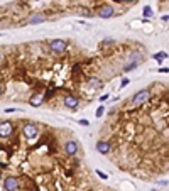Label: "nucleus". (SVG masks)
I'll return each mask as SVG.
<instances>
[{"mask_svg": "<svg viewBox=\"0 0 169 191\" xmlns=\"http://www.w3.org/2000/svg\"><path fill=\"white\" fill-rule=\"evenodd\" d=\"M0 132H2V137L10 135V132H12V125H10L9 122H2V127H0Z\"/></svg>", "mask_w": 169, "mask_h": 191, "instance_id": "9d476101", "label": "nucleus"}, {"mask_svg": "<svg viewBox=\"0 0 169 191\" xmlns=\"http://www.w3.org/2000/svg\"><path fill=\"white\" fill-rule=\"evenodd\" d=\"M103 113H105V107L102 105V107H98V108H96V113H95V115H96V118H100Z\"/></svg>", "mask_w": 169, "mask_h": 191, "instance_id": "dca6fc26", "label": "nucleus"}, {"mask_svg": "<svg viewBox=\"0 0 169 191\" xmlns=\"http://www.w3.org/2000/svg\"><path fill=\"white\" fill-rule=\"evenodd\" d=\"M64 151H66V154H70V156H74V154L78 152V144L74 142V140H68V142L64 144Z\"/></svg>", "mask_w": 169, "mask_h": 191, "instance_id": "423d86ee", "label": "nucleus"}, {"mask_svg": "<svg viewBox=\"0 0 169 191\" xmlns=\"http://www.w3.org/2000/svg\"><path fill=\"white\" fill-rule=\"evenodd\" d=\"M167 57V53H164V51H159V53H156L154 54V59L157 61V63H161V61H164Z\"/></svg>", "mask_w": 169, "mask_h": 191, "instance_id": "ddd939ff", "label": "nucleus"}, {"mask_svg": "<svg viewBox=\"0 0 169 191\" xmlns=\"http://www.w3.org/2000/svg\"><path fill=\"white\" fill-rule=\"evenodd\" d=\"M113 14H115V10L112 5H103L98 10V17H102V19H110V17H113Z\"/></svg>", "mask_w": 169, "mask_h": 191, "instance_id": "20e7f679", "label": "nucleus"}, {"mask_svg": "<svg viewBox=\"0 0 169 191\" xmlns=\"http://www.w3.org/2000/svg\"><path fill=\"white\" fill-rule=\"evenodd\" d=\"M159 73H169V68H159Z\"/></svg>", "mask_w": 169, "mask_h": 191, "instance_id": "412c9836", "label": "nucleus"}, {"mask_svg": "<svg viewBox=\"0 0 169 191\" xmlns=\"http://www.w3.org/2000/svg\"><path fill=\"white\" fill-rule=\"evenodd\" d=\"M27 22H29V24H42V22H46V17L41 15V14H34V15L29 17Z\"/></svg>", "mask_w": 169, "mask_h": 191, "instance_id": "1a4fd4ad", "label": "nucleus"}, {"mask_svg": "<svg viewBox=\"0 0 169 191\" xmlns=\"http://www.w3.org/2000/svg\"><path fill=\"white\" fill-rule=\"evenodd\" d=\"M139 66V61H130V63H127L124 66V71H132L134 68H137Z\"/></svg>", "mask_w": 169, "mask_h": 191, "instance_id": "4468645a", "label": "nucleus"}, {"mask_svg": "<svg viewBox=\"0 0 169 191\" xmlns=\"http://www.w3.org/2000/svg\"><path fill=\"white\" fill-rule=\"evenodd\" d=\"M154 191H156V189H154Z\"/></svg>", "mask_w": 169, "mask_h": 191, "instance_id": "393cba45", "label": "nucleus"}, {"mask_svg": "<svg viewBox=\"0 0 169 191\" xmlns=\"http://www.w3.org/2000/svg\"><path fill=\"white\" fill-rule=\"evenodd\" d=\"M88 85L91 86L93 90H96V88H102V86H103V81L98 80V78H90V80H88Z\"/></svg>", "mask_w": 169, "mask_h": 191, "instance_id": "9b49d317", "label": "nucleus"}, {"mask_svg": "<svg viewBox=\"0 0 169 191\" xmlns=\"http://www.w3.org/2000/svg\"><path fill=\"white\" fill-rule=\"evenodd\" d=\"M19 188V181L15 178H5L3 179V189L5 191H15Z\"/></svg>", "mask_w": 169, "mask_h": 191, "instance_id": "39448f33", "label": "nucleus"}, {"mask_svg": "<svg viewBox=\"0 0 169 191\" xmlns=\"http://www.w3.org/2000/svg\"><path fill=\"white\" fill-rule=\"evenodd\" d=\"M149 96H150L149 90H141V91H137V93L134 95V98H132V103H134V105H142L144 102H147V100H149Z\"/></svg>", "mask_w": 169, "mask_h": 191, "instance_id": "f257e3e1", "label": "nucleus"}, {"mask_svg": "<svg viewBox=\"0 0 169 191\" xmlns=\"http://www.w3.org/2000/svg\"><path fill=\"white\" fill-rule=\"evenodd\" d=\"M129 83H130V81H129L127 78H124V80H122V85H120V88H124V86H127Z\"/></svg>", "mask_w": 169, "mask_h": 191, "instance_id": "aec40b11", "label": "nucleus"}, {"mask_svg": "<svg viewBox=\"0 0 169 191\" xmlns=\"http://www.w3.org/2000/svg\"><path fill=\"white\" fill-rule=\"evenodd\" d=\"M96 174H98L102 179H107V174H105V172H102V171H100V169H96Z\"/></svg>", "mask_w": 169, "mask_h": 191, "instance_id": "a211bd4d", "label": "nucleus"}, {"mask_svg": "<svg viewBox=\"0 0 169 191\" xmlns=\"http://www.w3.org/2000/svg\"><path fill=\"white\" fill-rule=\"evenodd\" d=\"M125 2H135V0H125Z\"/></svg>", "mask_w": 169, "mask_h": 191, "instance_id": "5701e85b", "label": "nucleus"}, {"mask_svg": "<svg viewBox=\"0 0 169 191\" xmlns=\"http://www.w3.org/2000/svg\"><path fill=\"white\" fill-rule=\"evenodd\" d=\"M78 124H80V125H81V127H88V125H90V122H88V120H86V118H81V120H80V122H78Z\"/></svg>", "mask_w": 169, "mask_h": 191, "instance_id": "f3484780", "label": "nucleus"}, {"mask_svg": "<svg viewBox=\"0 0 169 191\" xmlns=\"http://www.w3.org/2000/svg\"><path fill=\"white\" fill-rule=\"evenodd\" d=\"M64 105H66L68 108L74 110L78 107V98H76V96H73V95H66V96H64Z\"/></svg>", "mask_w": 169, "mask_h": 191, "instance_id": "0eeeda50", "label": "nucleus"}, {"mask_svg": "<svg viewBox=\"0 0 169 191\" xmlns=\"http://www.w3.org/2000/svg\"><path fill=\"white\" fill-rule=\"evenodd\" d=\"M42 98L44 96H41V95H36V96H32L31 98V105H34V107H39L42 103Z\"/></svg>", "mask_w": 169, "mask_h": 191, "instance_id": "f8f14e48", "label": "nucleus"}, {"mask_svg": "<svg viewBox=\"0 0 169 191\" xmlns=\"http://www.w3.org/2000/svg\"><path fill=\"white\" fill-rule=\"evenodd\" d=\"M96 151H98L100 154H107L110 151V144L105 142V140H98V142H96Z\"/></svg>", "mask_w": 169, "mask_h": 191, "instance_id": "6e6552de", "label": "nucleus"}, {"mask_svg": "<svg viewBox=\"0 0 169 191\" xmlns=\"http://www.w3.org/2000/svg\"><path fill=\"white\" fill-rule=\"evenodd\" d=\"M108 96H110V95H102V96L98 98V100H100V103H102V102H107V100H108Z\"/></svg>", "mask_w": 169, "mask_h": 191, "instance_id": "6ab92c4d", "label": "nucleus"}, {"mask_svg": "<svg viewBox=\"0 0 169 191\" xmlns=\"http://www.w3.org/2000/svg\"><path fill=\"white\" fill-rule=\"evenodd\" d=\"M36 2H39V0H36Z\"/></svg>", "mask_w": 169, "mask_h": 191, "instance_id": "b1692460", "label": "nucleus"}, {"mask_svg": "<svg viewBox=\"0 0 169 191\" xmlns=\"http://www.w3.org/2000/svg\"><path fill=\"white\" fill-rule=\"evenodd\" d=\"M142 14H144V15H146V17H150V15H152V9H150L149 5H147V7H144Z\"/></svg>", "mask_w": 169, "mask_h": 191, "instance_id": "2eb2a0df", "label": "nucleus"}, {"mask_svg": "<svg viewBox=\"0 0 169 191\" xmlns=\"http://www.w3.org/2000/svg\"><path fill=\"white\" fill-rule=\"evenodd\" d=\"M163 20H166V22H167V20H169V15H164V17H163Z\"/></svg>", "mask_w": 169, "mask_h": 191, "instance_id": "4be33fe9", "label": "nucleus"}, {"mask_svg": "<svg viewBox=\"0 0 169 191\" xmlns=\"http://www.w3.org/2000/svg\"><path fill=\"white\" fill-rule=\"evenodd\" d=\"M66 41H63V39H54V41L49 42V48L53 49L54 53H63L64 49H66Z\"/></svg>", "mask_w": 169, "mask_h": 191, "instance_id": "f03ea898", "label": "nucleus"}, {"mask_svg": "<svg viewBox=\"0 0 169 191\" xmlns=\"http://www.w3.org/2000/svg\"><path fill=\"white\" fill-rule=\"evenodd\" d=\"M22 132L27 139H36V137H37V129H36L34 124H26L24 129H22Z\"/></svg>", "mask_w": 169, "mask_h": 191, "instance_id": "7ed1b4c3", "label": "nucleus"}]
</instances>
